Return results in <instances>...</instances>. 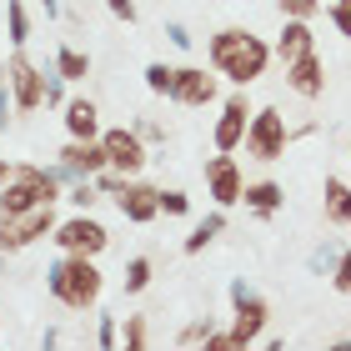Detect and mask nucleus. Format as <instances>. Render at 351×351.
Wrapping results in <instances>:
<instances>
[{"mask_svg": "<svg viewBox=\"0 0 351 351\" xmlns=\"http://www.w3.org/2000/svg\"><path fill=\"white\" fill-rule=\"evenodd\" d=\"M271 56L276 51H271L261 36L241 30V25H226V30L211 36V66H216V75H226L236 86H256L266 75V66H271Z\"/></svg>", "mask_w": 351, "mask_h": 351, "instance_id": "nucleus-1", "label": "nucleus"}, {"mask_svg": "<svg viewBox=\"0 0 351 351\" xmlns=\"http://www.w3.org/2000/svg\"><path fill=\"white\" fill-rule=\"evenodd\" d=\"M45 286H51L56 301H66L71 311H86L101 301V271H95V256H66L60 251V261H51V271H45Z\"/></svg>", "mask_w": 351, "mask_h": 351, "instance_id": "nucleus-2", "label": "nucleus"}, {"mask_svg": "<svg viewBox=\"0 0 351 351\" xmlns=\"http://www.w3.org/2000/svg\"><path fill=\"white\" fill-rule=\"evenodd\" d=\"M231 306H236V322H231V331H211V346L216 351H236V346H256L261 341V331H266V301L251 291V286L236 276L231 281Z\"/></svg>", "mask_w": 351, "mask_h": 351, "instance_id": "nucleus-3", "label": "nucleus"}, {"mask_svg": "<svg viewBox=\"0 0 351 351\" xmlns=\"http://www.w3.org/2000/svg\"><path fill=\"white\" fill-rule=\"evenodd\" d=\"M60 196V181L51 166H15V176L0 186V216L10 211H30V206H45Z\"/></svg>", "mask_w": 351, "mask_h": 351, "instance_id": "nucleus-4", "label": "nucleus"}, {"mask_svg": "<svg viewBox=\"0 0 351 351\" xmlns=\"http://www.w3.org/2000/svg\"><path fill=\"white\" fill-rule=\"evenodd\" d=\"M246 156L251 161H281L286 146H291V125H286V116L276 106H261L251 110V125H246Z\"/></svg>", "mask_w": 351, "mask_h": 351, "instance_id": "nucleus-5", "label": "nucleus"}, {"mask_svg": "<svg viewBox=\"0 0 351 351\" xmlns=\"http://www.w3.org/2000/svg\"><path fill=\"white\" fill-rule=\"evenodd\" d=\"M51 206H56V201L30 206V211H10V216H0V251H25L30 241L51 236V231H56V211H51Z\"/></svg>", "mask_w": 351, "mask_h": 351, "instance_id": "nucleus-6", "label": "nucleus"}, {"mask_svg": "<svg viewBox=\"0 0 351 351\" xmlns=\"http://www.w3.org/2000/svg\"><path fill=\"white\" fill-rule=\"evenodd\" d=\"M51 241L66 251V256H101V251L110 246V236H106V226L95 216H71V221H56V231H51Z\"/></svg>", "mask_w": 351, "mask_h": 351, "instance_id": "nucleus-7", "label": "nucleus"}, {"mask_svg": "<svg viewBox=\"0 0 351 351\" xmlns=\"http://www.w3.org/2000/svg\"><path fill=\"white\" fill-rule=\"evenodd\" d=\"M106 146V166L121 171V176H141V166H146V136L141 131H125V125H116V131L101 136Z\"/></svg>", "mask_w": 351, "mask_h": 351, "instance_id": "nucleus-8", "label": "nucleus"}, {"mask_svg": "<svg viewBox=\"0 0 351 351\" xmlns=\"http://www.w3.org/2000/svg\"><path fill=\"white\" fill-rule=\"evenodd\" d=\"M0 75L10 81V95H15V110H21V116H30V110H40V106H45V75L30 66L25 56H15Z\"/></svg>", "mask_w": 351, "mask_h": 351, "instance_id": "nucleus-9", "label": "nucleus"}, {"mask_svg": "<svg viewBox=\"0 0 351 351\" xmlns=\"http://www.w3.org/2000/svg\"><path fill=\"white\" fill-rule=\"evenodd\" d=\"M206 191H211L216 206H236V201H241L246 176H241V166H236L231 151H221V156H211V161H206Z\"/></svg>", "mask_w": 351, "mask_h": 351, "instance_id": "nucleus-10", "label": "nucleus"}, {"mask_svg": "<svg viewBox=\"0 0 351 351\" xmlns=\"http://www.w3.org/2000/svg\"><path fill=\"white\" fill-rule=\"evenodd\" d=\"M116 206H121V216L131 221V226H146V221L161 216V191L156 186H141V181H125L116 191Z\"/></svg>", "mask_w": 351, "mask_h": 351, "instance_id": "nucleus-11", "label": "nucleus"}, {"mask_svg": "<svg viewBox=\"0 0 351 351\" xmlns=\"http://www.w3.org/2000/svg\"><path fill=\"white\" fill-rule=\"evenodd\" d=\"M246 125H251V101L246 95H231L221 106V121H216V151H236L246 141Z\"/></svg>", "mask_w": 351, "mask_h": 351, "instance_id": "nucleus-12", "label": "nucleus"}, {"mask_svg": "<svg viewBox=\"0 0 351 351\" xmlns=\"http://www.w3.org/2000/svg\"><path fill=\"white\" fill-rule=\"evenodd\" d=\"M276 60L281 66H291V60H301V56H311L316 51V36H311V21H291V15H281V36H276Z\"/></svg>", "mask_w": 351, "mask_h": 351, "instance_id": "nucleus-13", "label": "nucleus"}, {"mask_svg": "<svg viewBox=\"0 0 351 351\" xmlns=\"http://www.w3.org/2000/svg\"><path fill=\"white\" fill-rule=\"evenodd\" d=\"M171 101H181V106H211L216 101V75H206L201 66H181V71H176V86H171Z\"/></svg>", "mask_w": 351, "mask_h": 351, "instance_id": "nucleus-14", "label": "nucleus"}, {"mask_svg": "<svg viewBox=\"0 0 351 351\" xmlns=\"http://www.w3.org/2000/svg\"><path fill=\"white\" fill-rule=\"evenodd\" d=\"M286 86H291L301 101H316V95L326 90V66H322V56H301V60H291L286 66Z\"/></svg>", "mask_w": 351, "mask_h": 351, "instance_id": "nucleus-15", "label": "nucleus"}, {"mask_svg": "<svg viewBox=\"0 0 351 351\" xmlns=\"http://www.w3.org/2000/svg\"><path fill=\"white\" fill-rule=\"evenodd\" d=\"M60 161H66L81 181H90V176H101V171H110L106 166V146H101V136L95 141H71L66 151H60Z\"/></svg>", "mask_w": 351, "mask_h": 351, "instance_id": "nucleus-16", "label": "nucleus"}, {"mask_svg": "<svg viewBox=\"0 0 351 351\" xmlns=\"http://www.w3.org/2000/svg\"><path fill=\"white\" fill-rule=\"evenodd\" d=\"M66 131H71V141H95L101 136V110H95V101H71L66 106Z\"/></svg>", "mask_w": 351, "mask_h": 351, "instance_id": "nucleus-17", "label": "nucleus"}, {"mask_svg": "<svg viewBox=\"0 0 351 351\" xmlns=\"http://www.w3.org/2000/svg\"><path fill=\"white\" fill-rule=\"evenodd\" d=\"M241 201H246V206H251V211H256V216L266 221V216H276V211H281V201H286V191H281L276 181H251V186L241 191Z\"/></svg>", "mask_w": 351, "mask_h": 351, "instance_id": "nucleus-18", "label": "nucleus"}, {"mask_svg": "<svg viewBox=\"0 0 351 351\" xmlns=\"http://www.w3.org/2000/svg\"><path fill=\"white\" fill-rule=\"evenodd\" d=\"M326 221L331 226H351V186L341 181V176H326Z\"/></svg>", "mask_w": 351, "mask_h": 351, "instance_id": "nucleus-19", "label": "nucleus"}, {"mask_svg": "<svg viewBox=\"0 0 351 351\" xmlns=\"http://www.w3.org/2000/svg\"><path fill=\"white\" fill-rule=\"evenodd\" d=\"M56 71L66 75V81H86V75H90V56H81L75 45H60V51H56Z\"/></svg>", "mask_w": 351, "mask_h": 351, "instance_id": "nucleus-20", "label": "nucleus"}, {"mask_svg": "<svg viewBox=\"0 0 351 351\" xmlns=\"http://www.w3.org/2000/svg\"><path fill=\"white\" fill-rule=\"evenodd\" d=\"M221 231H226V216H221V211H216V216H206L201 226H196V231L186 236V251H191V256H196V251H206V246H211V241H216Z\"/></svg>", "mask_w": 351, "mask_h": 351, "instance_id": "nucleus-21", "label": "nucleus"}, {"mask_svg": "<svg viewBox=\"0 0 351 351\" xmlns=\"http://www.w3.org/2000/svg\"><path fill=\"white\" fill-rule=\"evenodd\" d=\"M5 30H10V40H15V45H25V40H30V15H25L21 0H5Z\"/></svg>", "mask_w": 351, "mask_h": 351, "instance_id": "nucleus-22", "label": "nucleus"}, {"mask_svg": "<svg viewBox=\"0 0 351 351\" xmlns=\"http://www.w3.org/2000/svg\"><path fill=\"white\" fill-rule=\"evenodd\" d=\"M146 86H151L156 95H171V86H176V66H166V60H151V66H146Z\"/></svg>", "mask_w": 351, "mask_h": 351, "instance_id": "nucleus-23", "label": "nucleus"}, {"mask_svg": "<svg viewBox=\"0 0 351 351\" xmlns=\"http://www.w3.org/2000/svg\"><path fill=\"white\" fill-rule=\"evenodd\" d=\"M146 286H151V261L131 256V261H125V291H146Z\"/></svg>", "mask_w": 351, "mask_h": 351, "instance_id": "nucleus-24", "label": "nucleus"}, {"mask_svg": "<svg viewBox=\"0 0 351 351\" xmlns=\"http://www.w3.org/2000/svg\"><path fill=\"white\" fill-rule=\"evenodd\" d=\"M211 316H206V322H191L186 331H181V337H176V346H211Z\"/></svg>", "mask_w": 351, "mask_h": 351, "instance_id": "nucleus-25", "label": "nucleus"}, {"mask_svg": "<svg viewBox=\"0 0 351 351\" xmlns=\"http://www.w3.org/2000/svg\"><path fill=\"white\" fill-rule=\"evenodd\" d=\"M331 286H337L341 296H351V246H341L337 266H331Z\"/></svg>", "mask_w": 351, "mask_h": 351, "instance_id": "nucleus-26", "label": "nucleus"}, {"mask_svg": "<svg viewBox=\"0 0 351 351\" xmlns=\"http://www.w3.org/2000/svg\"><path fill=\"white\" fill-rule=\"evenodd\" d=\"M95 201H101V186H95V181H75V191H71V206H75V211H90Z\"/></svg>", "mask_w": 351, "mask_h": 351, "instance_id": "nucleus-27", "label": "nucleus"}, {"mask_svg": "<svg viewBox=\"0 0 351 351\" xmlns=\"http://www.w3.org/2000/svg\"><path fill=\"white\" fill-rule=\"evenodd\" d=\"M281 15H291V21H311L316 10H322V0H276Z\"/></svg>", "mask_w": 351, "mask_h": 351, "instance_id": "nucleus-28", "label": "nucleus"}, {"mask_svg": "<svg viewBox=\"0 0 351 351\" xmlns=\"http://www.w3.org/2000/svg\"><path fill=\"white\" fill-rule=\"evenodd\" d=\"M151 341V331H146V316H125V346L131 351H141Z\"/></svg>", "mask_w": 351, "mask_h": 351, "instance_id": "nucleus-29", "label": "nucleus"}, {"mask_svg": "<svg viewBox=\"0 0 351 351\" xmlns=\"http://www.w3.org/2000/svg\"><path fill=\"white\" fill-rule=\"evenodd\" d=\"M331 25H337V36H346L351 40V0H331Z\"/></svg>", "mask_w": 351, "mask_h": 351, "instance_id": "nucleus-30", "label": "nucleus"}, {"mask_svg": "<svg viewBox=\"0 0 351 351\" xmlns=\"http://www.w3.org/2000/svg\"><path fill=\"white\" fill-rule=\"evenodd\" d=\"M161 211L166 216H186L191 211V196H186V191H161Z\"/></svg>", "mask_w": 351, "mask_h": 351, "instance_id": "nucleus-31", "label": "nucleus"}, {"mask_svg": "<svg viewBox=\"0 0 351 351\" xmlns=\"http://www.w3.org/2000/svg\"><path fill=\"white\" fill-rule=\"evenodd\" d=\"M337 256H341V251L331 246V241H326V246H316V251H311V271H331V266H337Z\"/></svg>", "mask_w": 351, "mask_h": 351, "instance_id": "nucleus-32", "label": "nucleus"}, {"mask_svg": "<svg viewBox=\"0 0 351 351\" xmlns=\"http://www.w3.org/2000/svg\"><path fill=\"white\" fill-rule=\"evenodd\" d=\"M95 341H101V346H116V341H121V326H116V316H101V326H95Z\"/></svg>", "mask_w": 351, "mask_h": 351, "instance_id": "nucleus-33", "label": "nucleus"}, {"mask_svg": "<svg viewBox=\"0 0 351 351\" xmlns=\"http://www.w3.org/2000/svg\"><path fill=\"white\" fill-rule=\"evenodd\" d=\"M10 110H15V95H10V81H5V75H0V131H5Z\"/></svg>", "mask_w": 351, "mask_h": 351, "instance_id": "nucleus-34", "label": "nucleus"}, {"mask_svg": "<svg viewBox=\"0 0 351 351\" xmlns=\"http://www.w3.org/2000/svg\"><path fill=\"white\" fill-rule=\"evenodd\" d=\"M166 36H171V45H181V51H191V40H196L181 21H171V25H166Z\"/></svg>", "mask_w": 351, "mask_h": 351, "instance_id": "nucleus-35", "label": "nucleus"}, {"mask_svg": "<svg viewBox=\"0 0 351 351\" xmlns=\"http://www.w3.org/2000/svg\"><path fill=\"white\" fill-rule=\"evenodd\" d=\"M110 10H116V15H121V21H125V25H131V21H136V0H110Z\"/></svg>", "mask_w": 351, "mask_h": 351, "instance_id": "nucleus-36", "label": "nucleus"}, {"mask_svg": "<svg viewBox=\"0 0 351 351\" xmlns=\"http://www.w3.org/2000/svg\"><path fill=\"white\" fill-rule=\"evenodd\" d=\"M141 136H146V141H166V131L156 121H141Z\"/></svg>", "mask_w": 351, "mask_h": 351, "instance_id": "nucleus-37", "label": "nucleus"}, {"mask_svg": "<svg viewBox=\"0 0 351 351\" xmlns=\"http://www.w3.org/2000/svg\"><path fill=\"white\" fill-rule=\"evenodd\" d=\"M10 176H15V166L5 161V156H0V186H5V181H10Z\"/></svg>", "mask_w": 351, "mask_h": 351, "instance_id": "nucleus-38", "label": "nucleus"}, {"mask_svg": "<svg viewBox=\"0 0 351 351\" xmlns=\"http://www.w3.org/2000/svg\"><path fill=\"white\" fill-rule=\"evenodd\" d=\"M40 10L45 15H60V0H40Z\"/></svg>", "mask_w": 351, "mask_h": 351, "instance_id": "nucleus-39", "label": "nucleus"}]
</instances>
